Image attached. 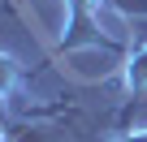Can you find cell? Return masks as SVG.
<instances>
[{
	"instance_id": "cell-1",
	"label": "cell",
	"mask_w": 147,
	"mask_h": 142,
	"mask_svg": "<svg viewBox=\"0 0 147 142\" xmlns=\"http://www.w3.org/2000/svg\"><path fill=\"white\" fill-rule=\"evenodd\" d=\"M91 5H95V0H69V22H65V35H61L56 52H78V47H104V52H113V56L121 52V43L100 30Z\"/></svg>"
}]
</instances>
